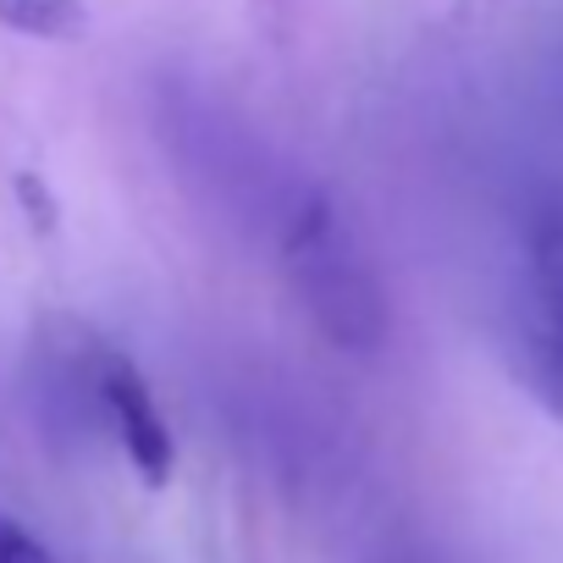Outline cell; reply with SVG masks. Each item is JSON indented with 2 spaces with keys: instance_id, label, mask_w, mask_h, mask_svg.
<instances>
[{
  "instance_id": "1",
  "label": "cell",
  "mask_w": 563,
  "mask_h": 563,
  "mask_svg": "<svg viewBox=\"0 0 563 563\" xmlns=\"http://www.w3.org/2000/svg\"><path fill=\"white\" fill-rule=\"evenodd\" d=\"M282 271L327 343H338L343 354H376L387 343V288L327 194H310L282 232Z\"/></svg>"
},
{
  "instance_id": "2",
  "label": "cell",
  "mask_w": 563,
  "mask_h": 563,
  "mask_svg": "<svg viewBox=\"0 0 563 563\" xmlns=\"http://www.w3.org/2000/svg\"><path fill=\"white\" fill-rule=\"evenodd\" d=\"M95 393H100V409H106L128 464L144 475V486H166L177 470V442H172V426H166L144 371L128 354L100 349L95 354Z\"/></svg>"
},
{
  "instance_id": "3",
  "label": "cell",
  "mask_w": 563,
  "mask_h": 563,
  "mask_svg": "<svg viewBox=\"0 0 563 563\" xmlns=\"http://www.w3.org/2000/svg\"><path fill=\"white\" fill-rule=\"evenodd\" d=\"M525 382L530 393L563 420V271L547 276V288L525 327Z\"/></svg>"
},
{
  "instance_id": "4",
  "label": "cell",
  "mask_w": 563,
  "mask_h": 563,
  "mask_svg": "<svg viewBox=\"0 0 563 563\" xmlns=\"http://www.w3.org/2000/svg\"><path fill=\"white\" fill-rule=\"evenodd\" d=\"M0 23L29 40H73L84 29V0H0Z\"/></svg>"
},
{
  "instance_id": "5",
  "label": "cell",
  "mask_w": 563,
  "mask_h": 563,
  "mask_svg": "<svg viewBox=\"0 0 563 563\" xmlns=\"http://www.w3.org/2000/svg\"><path fill=\"white\" fill-rule=\"evenodd\" d=\"M0 563H56L45 541H34L23 525L12 519H0Z\"/></svg>"
}]
</instances>
